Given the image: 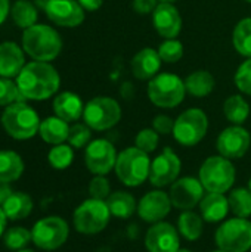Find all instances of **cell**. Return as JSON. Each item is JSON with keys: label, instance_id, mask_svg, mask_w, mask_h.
Segmentation results:
<instances>
[{"label": "cell", "instance_id": "f5cc1de1", "mask_svg": "<svg viewBox=\"0 0 251 252\" xmlns=\"http://www.w3.org/2000/svg\"><path fill=\"white\" fill-rule=\"evenodd\" d=\"M210 252H226V251H222V250H219V248H217L216 251H210Z\"/></svg>", "mask_w": 251, "mask_h": 252}, {"label": "cell", "instance_id": "db71d44e", "mask_svg": "<svg viewBox=\"0 0 251 252\" xmlns=\"http://www.w3.org/2000/svg\"><path fill=\"white\" fill-rule=\"evenodd\" d=\"M244 1H247V3H250L251 4V0H244Z\"/></svg>", "mask_w": 251, "mask_h": 252}, {"label": "cell", "instance_id": "9c48e42d", "mask_svg": "<svg viewBox=\"0 0 251 252\" xmlns=\"http://www.w3.org/2000/svg\"><path fill=\"white\" fill-rule=\"evenodd\" d=\"M216 247L226 252H249L251 250V221L249 219H228L215 233Z\"/></svg>", "mask_w": 251, "mask_h": 252}, {"label": "cell", "instance_id": "52a82bcc", "mask_svg": "<svg viewBox=\"0 0 251 252\" xmlns=\"http://www.w3.org/2000/svg\"><path fill=\"white\" fill-rule=\"evenodd\" d=\"M111 217L107 201L89 198L74 210L72 224L80 235L93 236L108 227Z\"/></svg>", "mask_w": 251, "mask_h": 252}, {"label": "cell", "instance_id": "30bf717a", "mask_svg": "<svg viewBox=\"0 0 251 252\" xmlns=\"http://www.w3.org/2000/svg\"><path fill=\"white\" fill-rule=\"evenodd\" d=\"M120 103L108 96H96L84 105L83 120L95 131H107L115 127L121 120Z\"/></svg>", "mask_w": 251, "mask_h": 252}, {"label": "cell", "instance_id": "f907efd6", "mask_svg": "<svg viewBox=\"0 0 251 252\" xmlns=\"http://www.w3.org/2000/svg\"><path fill=\"white\" fill-rule=\"evenodd\" d=\"M178 252H192L191 250H186V248H180Z\"/></svg>", "mask_w": 251, "mask_h": 252}, {"label": "cell", "instance_id": "1f68e13d", "mask_svg": "<svg viewBox=\"0 0 251 252\" xmlns=\"http://www.w3.org/2000/svg\"><path fill=\"white\" fill-rule=\"evenodd\" d=\"M232 44L237 53L251 58V16L238 21L232 31Z\"/></svg>", "mask_w": 251, "mask_h": 252}, {"label": "cell", "instance_id": "836d02e7", "mask_svg": "<svg viewBox=\"0 0 251 252\" xmlns=\"http://www.w3.org/2000/svg\"><path fill=\"white\" fill-rule=\"evenodd\" d=\"M47 161L52 168L65 170L74 161V148L71 145H65V143L55 145L47 154Z\"/></svg>", "mask_w": 251, "mask_h": 252}, {"label": "cell", "instance_id": "7402d4cb", "mask_svg": "<svg viewBox=\"0 0 251 252\" xmlns=\"http://www.w3.org/2000/svg\"><path fill=\"white\" fill-rule=\"evenodd\" d=\"M25 65V55L19 44L15 41H4L0 44V77H18Z\"/></svg>", "mask_w": 251, "mask_h": 252}, {"label": "cell", "instance_id": "7a4b0ae2", "mask_svg": "<svg viewBox=\"0 0 251 252\" xmlns=\"http://www.w3.org/2000/svg\"><path fill=\"white\" fill-rule=\"evenodd\" d=\"M22 49L34 61L52 62L62 50V38L50 25L36 24L24 30Z\"/></svg>", "mask_w": 251, "mask_h": 252}, {"label": "cell", "instance_id": "74e56055", "mask_svg": "<svg viewBox=\"0 0 251 252\" xmlns=\"http://www.w3.org/2000/svg\"><path fill=\"white\" fill-rule=\"evenodd\" d=\"M24 96L21 94L18 84L10 78L0 77V106H9L15 102H24Z\"/></svg>", "mask_w": 251, "mask_h": 252}, {"label": "cell", "instance_id": "ab89813d", "mask_svg": "<svg viewBox=\"0 0 251 252\" xmlns=\"http://www.w3.org/2000/svg\"><path fill=\"white\" fill-rule=\"evenodd\" d=\"M234 83L241 93L251 97V58H247L238 66L234 75Z\"/></svg>", "mask_w": 251, "mask_h": 252}, {"label": "cell", "instance_id": "816d5d0a", "mask_svg": "<svg viewBox=\"0 0 251 252\" xmlns=\"http://www.w3.org/2000/svg\"><path fill=\"white\" fill-rule=\"evenodd\" d=\"M16 252H36V251H33V250H27V248H25V250H21V251H16Z\"/></svg>", "mask_w": 251, "mask_h": 252}, {"label": "cell", "instance_id": "277c9868", "mask_svg": "<svg viewBox=\"0 0 251 252\" xmlns=\"http://www.w3.org/2000/svg\"><path fill=\"white\" fill-rule=\"evenodd\" d=\"M198 179L206 192L226 193L235 183L237 170L231 159L222 155H212L201 164L198 170Z\"/></svg>", "mask_w": 251, "mask_h": 252}, {"label": "cell", "instance_id": "d590c367", "mask_svg": "<svg viewBox=\"0 0 251 252\" xmlns=\"http://www.w3.org/2000/svg\"><path fill=\"white\" fill-rule=\"evenodd\" d=\"M157 50L161 61L166 63H176L183 58V44L178 38H164Z\"/></svg>", "mask_w": 251, "mask_h": 252}, {"label": "cell", "instance_id": "f1b7e54d", "mask_svg": "<svg viewBox=\"0 0 251 252\" xmlns=\"http://www.w3.org/2000/svg\"><path fill=\"white\" fill-rule=\"evenodd\" d=\"M25 170L24 161L15 151H0V182H16Z\"/></svg>", "mask_w": 251, "mask_h": 252}, {"label": "cell", "instance_id": "b9f144b4", "mask_svg": "<svg viewBox=\"0 0 251 252\" xmlns=\"http://www.w3.org/2000/svg\"><path fill=\"white\" fill-rule=\"evenodd\" d=\"M173 127H175V120H172L169 115L160 114V115H155L152 120V128L158 134H172Z\"/></svg>", "mask_w": 251, "mask_h": 252}, {"label": "cell", "instance_id": "ba28073f", "mask_svg": "<svg viewBox=\"0 0 251 252\" xmlns=\"http://www.w3.org/2000/svg\"><path fill=\"white\" fill-rule=\"evenodd\" d=\"M209 131V117L200 108H189L183 111L176 120L173 127L175 140L185 146L192 148L197 146Z\"/></svg>", "mask_w": 251, "mask_h": 252}, {"label": "cell", "instance_id": "8d00e7d4", "mask_svg": "<svg viewBox=\"0 0 251 252\" xmlns=\"http://www.w3.org/2000/svg\"><path fill=\"white\" fill-rule=\"evenodd\" d=\"M67 142L74 149L86 148L92 142V128L87 124H80V123L70 126V134Z\"/></svg>", "mask_w": 251, "mask_h": 252}, {"label": "cell", "instance_id": "484cf974", "mask_svg": "<svg viewBox=\"0 0 251 252\" xmlns=\"http://www.w3.org/2000/svg\"><path fill=\"white\" fill-rule=\"evenodd\" d=\"M216 87L215 75L207 69H197L185 78L186 93L194 97H207Z\"/></svg>", "mask_w": 251, "mask_h": 252}, {"label": "cell", "instance_id": "2e32d148", "mask_svg": "<svg viewBox=\"0 0 251 252\" xmlns=\"http://www.w3.org/2000/svg\"><path fill=\"white\" fill-rule=\"evenodd\" d=\"M173 205L170 195L163 189H154L146 192L138 202V216L142 221L154 224L163 221L172 211Z\"/></svg>", "mask_w": 251, "mask_h": 252}, {"label": "cell", "instance_id": "9a60e30c", "mask_svg": "<svg viewBox=\"0 0 251 252\" xmlns=\"http://www.w3.org/2000/svg\"><path fill=\"white\" fill-rule=\"evenodd\" d=\"M206 189L198 177H180L170 186V201L173 208L180 211L194 210L200 205Z\"/></svg>", "mask_w": 251, "mask_h": 252}, {"label": "cell", "instance_id": "d6986e66", "mask_svg": "<svg viewBox=\"0 0 251 252\" xmlns=\"http://www.w3.org/2000/svg\"><path fill=\"white\" fill-rule=\"evenodd\" d=\"M152 25L163 38H178L182 31V16L173 3L160 1L152 12Z\"/></svg>", "mask_w": 251, "mask_h": 252}, {"label": "cell", "instance_id": "681fc988", "mask_svg": "<svg viewBox=\"0 0 251 252\" xmlns=\"http://www.w3.org/2000/svg\"><path fill=\"white\" fill-rule=\"evenodd\" d=\"M247 189L251 192V177L249 179V182H247Z\"/></svg>", "mask_w": 251, "mask_h": 252}, {"label": "cell", "instance_id": "4316f807", "mask_svg": "<svg viewBox=\"0 0 251 252\" xmlns=\"http://www.w3.org/2000/svg\"><path fill=\"white\" fill-rule=\"evenodd\" d=\"M107 205L112 217L118 220H127L138 211V202L135 196L126 190H117L109 195Z\"/></svg>", "mask_w": 251, "mask_h": 252}, {"label": "cell", "instance_id": "83f0119b", "mask_svg": "<svg viewBox=\"0 0 251 252\" xmlns=\"http://www.w3.org/2000/svg\"><path fill=\"white\" fill-rule=\"evenodd\" d=\"M178 232L179 235L189 241V242H195L198 241L203 233H204V220L201 217V214L188 210V211H182V214L178 219Z\"/></svg>", "mask_w": 251, "mask_h": 252}, {"label": "cell", "instance_id": "4fadbf2b", "mask_svg": "<svg viewBox=\"0 0 251 252\" xmlns=\"http://www.w3.org/2000/svg\"><path fill=\"white\" fill-rule=\"evenodd\" d=\"M117 155L115 146L108 139L92 140L84 151L86 168L93 176H107L114 170Z\"/></svg>", "mask_w": 251, "mask_h": 252}, {"label": "cell", "instance_id": "7bdbcfd3", "mask_svg": "<svg viewBox=\"0 0 251 252\" xmlns=\"http://www.w3.org/2000/svg\"><path fill=\"white\" fill-rule=\"evenodd\" d=\"M158 3V0H133L132 7L138 15H152Z\"/></svg>", "mask_w": 251, "mask_h": 252}, {"label": "cell", "instance_id": "8fae6325", "mask_svg": "<svg viewBox=\"0 0 251 252\" xmlns=\"http://www.w3.org/2000/svg\"><path fill=\"white\" fill-rule=\"evenodd\" d=\"M70 236L68 223L59 216H47L34 223L31 229L33 244L43 251H55L61 248Z\"/></svg>", "mask_w": 251, "mask_h": 252}, {"label": "cell", "instance_id": "5b68a950", "mask_svg": "<svg viewBox=\"0 0 251 252\" xmlns=\"http://www.w3.org/2000/svg\"><path fill=\"white\" fill-rule=\"evenodd\" d=\"M40 117L34 108L25 102H15L3 111L1 126L4 131L16 140H28L38 133Z\"/></svg>", "mask_w": 251, "mask_h": 252}, {"label": "cell", "instance_id": "5bb4252c", "mask_svg": "<svg viewBox=\"0 0 251 252\" xmlns=\"http://www.w3.org/2000/svg\"><path fill=\"white\" fill-rule=\"evenodd\" d=\"M251 146V134L243 126H229L220 131L216 140L219 155L228 159H240L246 157Z\"/></svg>", "mask_w": 251, "mask_h": 252}, {"label": "cell", "instance_id": "8992f818", "mask_svg": "<svg viewBox=\"0 0 251 252\" xmlns=\"http://www.w3.org/2000/svg\"><path fill=\"white\" fill-rule=\"evenodd\" d=\"M149 100L161 109H173L179 106L186 94L185 80L173 72H158L148 83Z\"/></svg>", "mask_w": 251, "mask_h": 252}, {"label": "cell", "instance_id": "f35d334b", "mask_svg": "<svg viewBox=\"0 0 251 252\" xmlns=\"http://www.w3.org/2000/svg\"><path fill=\"white\" fill-rule=\"evenodd\" d=\"M160 143V134L151 127V128H142L136 137H135V146L146 154H152Z\"/></svg>", "mask_w": 251, "mask_h": 252}, {"label": "cell", "instance_id": "f6af8a7d", "mask_svg": "<svg viewBox=\"0 0 251 252\" xmlns=\"http://www.w3.org/2000/svg\"><path fill=\"white\" fill-rule=\"evenodd\" d=\"M12 188L9 183H4V182H0V207L3 205V202L9 198V195L12 193Z\"/></svg>", "mask_w": 251, "mask_h": 252}, {"label": "cell", "instance_id": "603a6c76", "mask_svg": "<svg viewBox=\"0 0 251 252\" xmlns=\"http://www.w3.org/2000/svg\"><path fill=\"white\" fill-rule=\"evenodd\" d=\"M53 112L67 123H75L83 118L84 103L78 94L72 92H62L53 99Z\"/></svg>", "mask_w": 251, "mask_h": 252}, {"label": "cell", "instance_id": "ee69618b", "mask_svg": "<svg viewBox=\"0 0 251 252\" xmlns=\"http://www.w3.org/2000/svg\"><path fill=\"white\" fill-rule=\"evenodd\" d=\"M80 3V6L84 9V10H89V12H93V10H98L104 0H77Z\"/></svg>", "mask_w": 251, "mask_h": 252}, {"label": "cell", "instance_id": "60d3db41", "mask_svg": "<svg viewBox=\"0 0 251 252\" xmlns=\"http://www.w3.org/2000/svg\"><path fill=\"white\" fill-rule=\"evenodd\" d=\"M89 195L90 198L95 199H101V201H107L109 198L111 192V183L107 179V176H93V179L89 182Z\"/></svg>", "mask_w": 251, "mask_h": 252}, {"label": "cell", "instance_id": "e0dca14e", "mask_svg": "<svg viewBox=\"0 0 251 252\" xmlns=\"http://www.w3.org/2000/svg\"><path fill=\"white\" fill-rule=\"evenodd\" d=\"M143 244L148 252H178L180 250V235L178 227L163 220L151 224Z\"/></svg>", "mask_w": 251, "mask_h": 252}, {"label": "cell", "instance_id": "bcb514c9", "mask_svg": "<svg viewBox=\"0 0 251 252\" xmlns=\"http://www.w3.org/2000/svg\"><path fill=\"white\" fill-rule=\"evenodd\" d=\"M9 13H10V3H9V0H0V25L6 21Z\"/></svg>", "mask_w": 251, "mask_h": 252}, {"label": "cell", "instance_id": "44dd1931", "mask_svg": "<svg viewBox=\"0 0 251 252\" xmlns=\"http://www.w3.org/2000/svg\"><path fill=\"white\" fill-rule=\"evenodd\" d=\"M198 208L203 220L212 224L225 221L228 214L231 213L228 196L225 193H215V192H207L203 196Z\"/></svg>", "mask_w": 251, "mask_h": 252}, {"label": "cell", "instance_id": "e575fe53", "mask_svg": "<svg viewBox=\"0 0 251 252\" xmlns=\"http://www.w3.org/2000/svg\"><path fill=\"white\" fill-rule=\"evenodd\" d=\"M33 241L31 238V230L27 227H12L7 229L3 235V244L7 250L10 251H21L25 250V247Z\"/></svg>", "mask_w": 251, "mask_h": 252}, {"label": "cell", "instance_id": "f546056e", "mask_svg": "<svg viewBox=\"0 0 251 252\" xmlns=\"http://www.w3.org/2000/svg\"><path fill=\"white\" fill-rule=\"evenodd\" d=\"M225 118L234 126H243L250 117V105L243 94H232L223 103Z\"/></svg>", "mask_w": 251, "mask_h": 252}, {"label": "cell", "instance_id": "d6a6232c", "mask_svg": "<svg viewBox=\"0 0 251 252\" xmlns=\"http://www.w3.org/2000/svg\"><path fill=\"white\" fill-rule=\"evenodd\" d=\"M231 213L240 219L251 217V192L247 188L232 189L228 195Z\"/></svg>", "mask_w": 251, "mask_h": 252}, {"label": "cell", "instance_id": "6da1fadb", "mask_svg": "<svg viewBox=\"0 0 251 252\" xmlns=\"http://www.w3.org/2000/svg\"><path fill=\"white\" fill-rule=\"evenodd\" d=\"M16 84L25 99L46 100L58 93L61 77L49 62L33 61L22 68L16 77Z\"/></svg>", "mask_w": 251, "mask_h": 252}, {"label": "cell", "instance_id": "ac0fdd59", "mask_svg": "<svg viewBox=\"0 0 251 252\" xmlns=\"http://www.w3.org/2000/svg\"><path fill=\"white\" fill-rule=\"evenodd\" d=\"M44 12L53 24L65 28L78 27L86 18L84 9L77 0H49Z\"/></svg>", "mask_w": 251, "mask_h": 252}, {"label": "cell", "instance_id": "ffe728a7", "mask_svg": "<svg viewBox=\"0 0 251 252\" xmlns=\"http://www.w3.org/2000/svg\"><path fill=\"white\" fill-rule=\"evenodd\" d=\"M161 58L158 55V50L152 47H143L141 49L130 61V69L135 78L138 80H151L154 78L161 68Z\"/></svg>", "mask_w": 251, "mask_h": 252}, {"label": "cell", "instance_id": "7c38bea8", "mask_svg": "<svg viewBox=\"0 0 251 252\" xmlns=\"http://www.w3.org/2000/svg\"><path fill=\"white\" fill-rule=\"evenodd\" d=\"M182 161L172 148H164L152 161L149 170V183L155 189L172 186L180 176Z\"/></svg>", "mask_w": 251, "mask_h": 252}, {"label": "cell", "instance_id": "4dcf8cb0", "mask_svg": "<svg viewBox=\"0 0 251 252\" xmlns=\"http://www.w3.org/2000/svg\"><path fill=\"white\" fill-rule=\"evenodd\" d=\"M10 15L16 27L27 30L37 24V7L30 0H16L10 7Z\"/></svg>", "mask_w": 251, "mask_h": 252}, {"label": "cell", "instance_id": "3957f363", "mask_svg": "<svg viewBox=\"0 0 251 252\" xmlns=\"http://www.w3.org/2000/svg\"><path fill=\"white\" fill-rule=\"evenodd\" d=\"M151 161L149 154L130 146L118 152L114 173L126 188H139L149 179Z\"/></svg>", "mask_w": 251, "mask_h": 252}, {"label": "cell", "instance_id": "c3c4849f", "mask_svg": "<svg viewBox=\"0 0 251 252\" xmlns=\"http://www.w3.org/2000/svg\"><path fill=\"white\" fill-rule=\"evenodd\" d=\"M158 1H164V3H175L178 0H158Z\"/></svg>", "mask_w": 251, "mask_h": 252}, {"label": "cell", "instance_id": "d4e9b609", "mask_svg": "<svg viewBox=\"0 0 251 252\" xmlns=\"http://www.w3.org/2000/svg\"><path fill=\"white\" fill-rule=\"evenodd\" d=\"M38 134L40 137L49 143V145H61L65 143L68 140V134H70V123L64 121L59 117H47L46 120H43L40 123V128H38Z\"/></svg>", "mask_w": 251, "mask_h": 252}, {"label": "cell", "instance_id": "cb8c5ba5", "mask_svg": "<svg viewBox=\"0 0 251 252\" xmlns=\"http://www.w3.org/2000/svg\"><path fill=\"white\" fill-rule=\"evenodd\" d=\"M33 208L34 202L31 196L25 192H12L1 205V210L4 211L7 220L12 221L25 220L33 213Z\"/></svg>", "mask_w": 251, "mask_h": 252}, {"label": "cell", "instance_id": "7dc6e473", "mask_svg": "<svg viewBox=\"0 0 251 252\" xmlns=\"http://www.w3.org/2000/svg\"><path fill=\"white\" fill-rule=\"evenodd\" d=\"M6 223H7V217H6L4 211L1 210V207H0V238H3V235H4Z\"/></svg>", "mask_w": 251, "mask_h": 252}]
</instances>
